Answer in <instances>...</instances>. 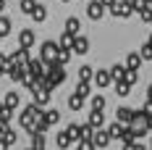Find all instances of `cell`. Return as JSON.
I'll list each match as a JSON object with an SVG mask.
<instances>
[{
	"label": "cell",
	"instance_id": "obj_1",
	"mask_svg": "<svg viewBox=\"0 0 152 150\" xmlns=\"http://www.w3.org/2000/svg\"><path fill=\"white\" fill-rule=\"evenodd\" d=\"M58 50H61V45H58V42L47 40V42H42V47H39V58L45 61V63H53V61L58 58Z\"/></svg>",
	"mask_w": 152,
	"mask_h": 150
},
{
	"label": "cell",
	"instance_id": "obj_2",
	"mask_svg": "<svg viewBox=\"0 0 152 150\" xmlns=\"http://www.w3.org/2000/svg\"><path fill=\"white\" fill-rule=\"evenodd\" d=\"M107 11L115 16V18H129V16L134 13V8H131V0H123V3H113V5H107Z\"/></svg>",
	"mask_w": 152,
	"mask_h": 150
},
{
	"label": "cell",
	"instance_id": "obj_3",
	"mask_svg": "<svg viewBox=\"0 0 152 150\" xmlns=\"http://www.w3.org/2000/svg\"><path fill=\"white\" fill-rule=\"evenodd\" d=\"M47 76H50L55 84H63V82H66V69H63V63H58V61L47 63Z\"/></svg>",
	"mask_w": 152,
	"mask_h": 150
},
{
	"label": "cell",
	"instance_id": "obj_4",
	"mask_svg": "<svg viewBox=\"0 0 152 150\" xmlns=\"http://www.w3.org/2000/svg\"><path fill=\"white\" fill-rule=\"evenodd\" d=\"M131 126L137 129V137H144L150 132V126H147V113H144V111H137L134 119H131Z\"/></svg>",
	"mask_w": 152,
	"mask_h": 150
},
{
	"label": "cell",
	"instance_id": "obj_5",
	"mask_svg": "<svg viewBox=\"0 0 152 150\" xmlns=\"http://www.w3.org/2000/svg\"><path fill=\"white\" fill-rule=\"evenodd\" d=\"M110 140H113V137H110V132L100 126V129H94V137H92V145H94L97 150H102V148H107V145H110Z\"/></svg>",
	"mask_w": 152,
	"mask_h": 150
},
{
	"label": "cell",
	"instance_id": "obj_6",
	"mask_svg": "<svg viewBox=\"0 0 152 150\" xmlns=\"http://www.w3.org/2000/svg\"><path fill=\"white\" fill-rule=\"evenodd\" d=\"M102 13H105V3L102 0H92L89 5H87V16H89L92 21H100Z\"/></svg>",
	"mask_w": 152,
	"mask_h": 150
},
{
	"label": "cell",
	"instance_id": "obj_7",
	"mask_svg": "<svg viewBox=\"0 0 152 150\" xmlns=\"http://www.w3.org/2000/svg\"><path fill=\"white\" fill-rule=\"evenodd\" d=\"M110 82H113V74H110V69H107V71H105V69H97V71H94V84H97L100 90H105Z\"/></svg>",
	"mask_w": 152,
	"mask_h": 150
},
{
	"label": "cell",
	"instance_id": "obj_8",
	"mask_svg": "<svg viewBox=\"0 0 152 150\" xmlns=\"http://www.w3.org/2000/svg\"><path fill=\"white\" fill-rule=\"evenodd\" d=\"M29 58H31V55H29V47H24V45H18V50L11 55V61H13L16 66H26Z\"/></svg>",
	"mask_w": 152,
	"mask_h": 150
},
{
	"label": "cell",
	"instance_id": "obj_9",
	"mask_svg": "<svg viewBox=\"0 0 152 150\" xmlns=\"http://www.w3.org/2000/svg\"><path fill=\"white\" fill-rule=\"evenodd\" d=\"M74 50L76 55H84V53H89V40L87 37H81V34H76V40H74Z\"/></svg>",
	"mask_w": 152,
	"mask_h": 150
},
{
	"label": "cell",
	"instance_id": "obj_10",
	"mask_svg": "<svg viewBox=\"0 0 152 150\" xmlns=\"http://www.w3.org/2000/svg\"><path fill=\"white\" fill-rule=\"evenodd\" d=\"M89 124L94 126V129L105 126V113H102L100 108H92V111H89Z\"/></svg>",
	"mask_w": 152,
	"mask_h": 150
},
{
	"label": "cell",
	"instance_id": "obj_11",
	"mask_svg": "<svg viewBox=\"0 0 152 150\" xmlns=\"http://www.w3.org/2000/svg\"><path fill=\"white\" fill-rule=\"evenodd\" d=\"M134 113H137L134 108H126V105H121V108L115 111V119H118V121H123V124H131V119H134Z\"/></svg>",
	"mask_w": 152,
	"mask_h": 150
},
{
	"label": "cell",
	"instance_id": "obj_12",
	"mask_svg": "<svg viewBox=\"0 0 152 150\" xmlns=\"http://www.w3.org/2000/svg\"><path fill=\"white\" fill-rule=\"evenodd\" d=\"M55 145H58L61 150H66V148H71V145H74V140H71V134H68V129L55 134Z\"/></svg>",
	"mask_w": 152,
	"mask_h": 150
},
{
	"label": "cell",
	"instance_id": "obj_13",
	"mask_svg": "<svg viewBox=\"0 0 152 150\" xmlns=\"http://www.w3.org/2000/svg\"><path fill=\"white\" fill-rule=\"evenodd\" d=\"M31 95H34V103H39V105H47V103H50V90H45V87H37Z\"/></svg>",
	"mask_w": 152,
	"mask_h": 150
},
{
	"label": "cell",
	"instance_id": "obj_14",
	"mask_svg": "<svg viewBox=\"0 0 152 150\" xmlns=\"http://www.w3.org/2000/svg\"><path fill=\"white\" fill-rule=\"evenodd\" d=\"M123 129H126V124L118 121V119H115V124H110V126H107V132H110L113 140H121V137H123Z\"/></svg>",
	"mask_w": 152,
	"mask_h": 150
},
{
	"label": "cell",
	"instance_id": "obj_15",
	"mask_svg": "<svg viewBox=\"0 0 152 150\" xmlns=\"http://www.w3.org/2000/svg\"><path fill=\"white\" fill-rule=\"evenodd\" d=\"M18 45L31 47V45H34V32H31V29H24L21 34H18Z\"/></svg>",
	"mask_w": 152,
	"mask_h": 150
},
{
	"label": "cell",
	"instance_id": "obj_16",
	"mask_svg": "<svg viewBox=\"0 0 152 150\" xmlns=\"http://www.w3.org/2000/svg\"><path fill=\"white\" fill-rule=\"evenodd\" d=\"M79 29H81V24H79V18H76V16H71V18H66V32H68V34H79Z\"/></svg>",
	"mask_w": 152,
	"mask_h": 150
},
{
	"label": "cell",
	"instance_id": "obj_17",
	"mask_svg": "<svg viewBox=\"0 0 152 150\" xmlns=\"http://www.w3.org/2000/svg\"><path fill=\"white\" fill-rule=\"evenodd\" d=\"M142 53H129V58H126V66H129V69H139V66H142Z\"/></svg>",
	"mask_w": 152,
	"mask_h": 150
},
{
	"label": "cell",
	"instance_id": "obj_18",
	"mask_svg": "<svg viewBox=\"0 0 152 150\" xmlns=\"http://www.w3.org/2000/svg\"><path fill=\"white\" fill-rule=\"evenodd\" d=\"M129 92H131V84H129L126 79H118V82H115V95H121V98H126Z\"/></svg>",
	"mask_w": 152,
	"mask_h": 150
},
{
	"label": "cell",
	"instance_id": "obj_19",
	"mask_svg": "<svg viewBox=\"0 0 152 150\" xmlns=\"http://www.w3.org/2000/svg\"><path fill=\"white\" fill-rule=\"evenodd\" d=\"M31 18H34L37 24H42V21L47 18V11H45V5H39V3H37V8L31 11Z\"/></svg>",
	"mask_w": 152,
	"mask_h": 150
},
{
	"label": "cell",
	"instance_id": "obj_20",
	"mask_svg": "<svg viewBox=\"0 0 152 150\" xmlns=\"http://www.w3.org/2000/svg\"><path fill=\"white\" fill-rule=\"evenodd\" d=\"M76 95H81V98H89V95H92V87H89V82L79 79V84H76Z\"/></svg>",
	"mask_w": 152,
	"mask_h": 150
},
{
	"label": "cell",
	"instance_id": "obj_21",
	"mask_svg": "<svg viewBox=\"0 0 152 150\" xmlns=\"http://www.w3.org/2000/svg\"><path fill=\"white\" fill-rule=\"evenodd\" d=\"M31 148L34 150H45V134H42V132H34V134H31Z\"/></svg>",
	"mask_w": 152,
	"mask_h": 150
},
{
	"label": "cell",
	"instance_id": "obj_22",
	"mask_svg": "<svg viewBox=\"0 0 152 150\" xmlns=\"http://www.w3.org/2000/svg\"><path fill=\"white\" fill-rule=\"evenodd\" d=\"M3 103H5V108H18V92H8L5 98H3Z\"/></svg>",
	"mask_w": 152,
	"mask_h": 150
},
{
	"label": "cell",
	"instance_id": "obj_23",
	"mask_svg": "<svg viewBox=\"0 0 152 150\" xmlns=\"http://www.w3.org/2000/svg\"><path fill=\"white\" fill-rule=\"evenodd\" d=\"M84 100H87V98H81V95H71V98H68V105H71V111H81V105H84Z\"/></svg>",
	"mask_w": 152,
	"mask_h": 150
},
{
	"label": "cell",
	"instance_id": "obj_24",
	"mask_svg": "<svg viewBox=\"0 0 152 150\" xmlns=\"http://www.w3.org/2000/svg\"><path fill=\"white\" fill-rule=\"evenodd\" d=\"M68 134L74 142H81V124H68Z\"/></svg>",
	"mask_w": 152,
	"mask_h": 150
},
{
	"label": "cell",
	"instance_id": "obj_25",
	"mask_svg": "<svg viewBox=\"0 0 152 150\" xmlns=\"http://www.w3.org/2000/svg\"><path fill=\"white\" fill-rule=\"evenodd\" d=\"M79 79L92 82V79H94V69H92V66H81V69H79Z\"/></svg>",
	"mask_w": 152,
	"mask_h": 150
},
{
	"label": "cell",
	"instance_id": "obj_26",
	"mask_svg": "<svg viewBox=\"0 0 152 150\" xmlns=\"http://www.w3.org/2000/svg\"><path fill=\"white\" fill-rule=\"evenodd\" d=\"M110 74H113V82H118V79H123V74H126V66H121V63L110 66Z\"/></svg>",
	"mask_w": 152,
	"mask_h": 150
},
{
	"label": "cell",
	"instance_id": "obj_27",
	"mask_svg": "<svg viewBox=\"0 0 152 150\" xmlns=\"http://www.w3.org/2000/svg\"><path fill=\"white\" fill-rule=\"evenodd\" d=\"M0 140H3V142H5V145L11 148V145H16V140H18V137H16V132H13V129H5Z\"/></svg>",
	"mask_w": 152,
	"mask_h": 150
},
{
	"label": "cell",
	"instance_id": "obj_28",
	"mask_svg": "<svg viewBox=\"0 0 152 150\" xmlns=\"http://www.w3.org/2000/svg\"><path fill=\"white\" fill-rule=\"evenodd\" d=\"M71 53H74V50H71V47H61V50H58V63H63V66H66V63H68V58H71Z\"/></svg>",
	"mask_w": 152,
	"mask_h": 150
},
{
	"label": "cell",
	"instance_id": "obj_29",
	"mask_svg": "<svg viewBox=\"0 0 152 150\" xmlns=\"http://www.w3.org/2000/svg\"><path fill=\"white\" fill-rule=\"evenodd\" d=\"M13 29V24H11V18H5V16H0V34L5 37V34H11Z\"/></svg>",
	"mask_w": 152,
	"mask_h": 150
},
{
	"label": "cell",
	"instance_id": "obj_30",
	"mask_svg": "<svg viewBox=\"0 0 152 150\" xmlns=\"http://www.w3.org/2000/svg\"><path fill=\"white\" fill-rule=\"evenodd\" d=\"M123 79H126L129 84H137V79H139L137 69H129V66H126V74H123Z\"/></svg>",
	"mask_w": 152,
	"mask_h": 150
},
{
	"label": "cell",
	"instance_id": "obj_31",
	"mask_svg": "<svg viewBox=\"0 0 152 150\" xmlns=\"http://www.w3.org/2000/svg\"><path fill=\"white\" fill-rule=\"evenodd\" d=\"M89 105H92V108H100V111H102V108H105V95H92Z\"/></svg>",
	"mask_w": 152,
	"mask_h": 150
},
{
	"label": "cell",
	"instance_id": "obj_32",
	"mask_svg": "<svg viewBox=\"0 0 152 150\" xmlns=\"http://www.w3.org/2000/svg\"><path fill=\"white\" fill-rule=\"evenodd\" d=\"M74 34H68V32H63V37H61V42H58V45L61 47H74Z\"/></svg>",
	"mask_w": 152,
	"mask_h": 150
},
{
	"label": "cell",
	"instance_id": "obj_33",
	"mask_svg": "<svg viewBox=\"0 0 152 150\" xmlns=\"http://www.w3.org/2000/svg\"><path fill=\"white\" fill-rule=\"evenodd\" d=\"M147 5H150V0H131V8H134V13H142Z\"/></svg>",
	"mask_w": 152,
	"mask_h": 150
},
{
	"label": "cell",
	"instance_id": "obj_34",
	"mask_svg": "<svg viewBox=\"0 0 152 150\" xmlns=\"http://www.w3.org/2000/svg\"><path fill=\"white\" fill-rule=\"evenodd\" d=\"M45 119H47V124L53 126V124H58V121H61V113H58V111H45Z\"/></svg>",
	"mask_w": 152,
	"mask_h": 150
},
{
	"label": "cell",
	"instance_id": "obj_35",
	"mask_svg": "<svg viewBox=\"0 0 152 150\" xmlns=\"http://www.w3.org/2000/svg\"><path fill=\"white\" fill-rule=\"evenodd\" d=\"M34 8H37V3H34V0H21V11H24V13L31 16V11H34Z\"/></svg>",
	"mask_w": 152,
	"mask_h": 150
},
{
	"label": "cell",
	"instance_id": "obj_36",
	"mask_svg": "<svg viewBox=\"0 0 152 150\" xmlns=\"http://www.w3.org/2000/svg\"><path fill=\"white\" fill-rule=\"evenodd\" d=\"M139 53H142V58H144V61H152V45H150V42H144Z\"/></svg>",
	"mask_w": 152,
	"mask_h": 150
},
{
	"label": "cell",
	"instance_id": "obj_37",
	"mask_svg": "<svg viewBox=\"0 0 152 150\" xmlns=\"http://www.w3.org/2000/svg\"><path fill=\"white\" fill-rule=\"evenodd\" d=\"M123 150H144V148H142L137 140H134V142H123Z\"/></svg>",
	"mask_w": 152,
	"mask_h": 150
},
{
	"label": "cell",
	"instance_id": "obj_38",
	"mask_svg": "<svg viewBox=\"0 0 152 150\" xmlns=\"http://www.w3.org/2000/svg\"><path fill=\"white\" fill-rule=\"evenodd\" d=\"M142 111H144L147 116H152V100H150V98H147V103H144V108H142Z\"/></svg>",
	"mask_w": 152,
	"mask_h": 150
},
{
	"label": "cell",
	"instance_id": "obj_39",
	"mask_svg": "<svg viewBox=\"0 0 152 150\" xmlns=\"http://www.w3.org/2000/svg\"><path fill=\"white\" fill-rule=\"evenodd\" d=\"M147 126H150V132H152V116H147Z\"/></svg>",
	"mask_w": 152,
	"mask_h": 150
},
{
	"label": "cell",
	"instance_id": "obj_40",
	"mask_svg": "<svg viewBox=\"0 0 152 150\" xmlns=\"http://www.w3.org/2000/svg\"><path fill=\"white\" fill-rule=\"evenodd\" d=\"M147 98H150V100H152V84H150V87H147Z\"/></svg>",
	"mask_w": 152,
	"mask_h": 150
},
{
	"label": "cell",
	"instance_id": "obj_41",
	"mask_svg": "<svg viewBox=\"0 0 152 150\" xmlns=\"http://www.w3.org/2000/svg\"><path fill=\"white\" fill-rule=\"evenodd\" d=\"M102 3H105V5H113V3H115V0H102Z\"/></svg>",
	"mask_w": 152,
	"mask_h": 150
},
{
	"label": "cell",
	"instance_id": "obj_42",
	"mask_svg": "<svg viewBox=\"0 0 152 150\" xmlns=\"http://www.w3.org/2000/svg\"><path fill=\"white\" fill-rule=\"evenodd\" d=\"M3 111H5V103H0V113H3Z\"/></svg>",
	"mask_w": 152,
	"mask_h": 150
},
{
	"label": "cell",
	"instance_id": "obj_43",
	"mask_svg": "<svg viewBox=\"0 0 152 150\" xmlns=\"http://www.w3.org/2000/svg\"><path fill=\"white\" fill-rule=\"evenodd\" d=\"M147 42H150V45H152V34H150V40H147Z\"/></svg>",
	"mask_w": 152,
	"mask_h": 150
},
{
	"label": "cell",
	"instance_id": "obj_44",
	"mask_svg": "<svg viewBox=\"0 0 152 150\" xmlns=\"http://www.w3.org/2000/svg\"><path fill=\"white\" fill-rule=\"evenodd\" d=\"M150 150H152V140H150Z\"/></svg>",
	"mask_w": 152,
	"mask_h": 150
},
{
	"label": "cell",
	"instance_id": "obj_45",
	"mask_svg": "<svg viewBox=\"0 0 152 150\" xmlns=\"http://www.w3.org/2000/svg\"><path fill=\"white\" fill-rule=\"evenodd\" d=\"M61 3H68V0H61Z\"/></svg>",
	"mask_w": 152,
	"mask_h": 150
},
{
	"label": "cell",
	"instance_id": "obj_46",
	"mask_svg": "<svg viewBox=\"0 0 152 150\" xmlns=\"http://www.w3.org/2000/svg\"><path fill=\"white\" fill-rule=\"evenodd\" d=\"M150 27H152V18H150Z\"/></svg>",
	"mask_w": 152,
	"mask_h": 150
},
{
	"label": "cell",
	"instance_id": "obj_47",
	"mask_svg": "<svg viewBox=\"0 0 152 150\" xmlns=\"http://www.w3.org/2000/svg\"><path fill=\"white\" fill-rule=\"evenodd\" d=\"M0 40H3V34H0Z\"/></svg>",
	"mask_w": 152,
	"mask_h": 150
},
{
	"label": "cell",
	"instance_id": "obj_48",
	"mask_svg": "<svg viewBox=\"0 0 152 150\" xmlns=\"http://www.w3.org/2000/svg\"><path fill=\"white\" fill-rule=\"evenodd\" d=\"M29 150H34V148H29Z\"/></svg>",
	"mask_w": 152,
	"mask_h": 150
}]
</instances>
